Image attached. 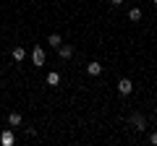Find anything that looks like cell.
Here are the masks:
<instances>
[{"label":"cell","instance_id":"6","mask_svg":"<svg viewBox=\"0 0 157 146\" xmlns=\"http://www.w3.org/2000/svg\"><path fill=\"white\" fill-rule=\"evenodd\" d=\"M21 123H24L21 112H11V115H8V125H11V128H18Z\"/></svg>","mask_w":157,"mask_h":146},{"label":"cell","instance_id":"11","mask_svg":"<svg viewBox=\"0 0 157 146\" xmlns=\"http://www.w3.org/2000/svg\"><path fill=\"white\" fill-rule=\"evenodd\" d=\"M128 21H141V8H131V11H128Z\"/></svg>","mask_w":157,"mask_h":146},{"label":"cell","instance_id":"14","mask_svg":"<svg viewBox=\"0 0 157 146\" xmlns=\"http://www.w3.org/2000/svg\"><path fill=\"white\" fill-rule=\"evenodd\" d=\"M152 5H155V8H157V0H152Z\"/></svg>","mask_w":157,"mask_h":146},{"label":"cell","instance_id":"8","mask_svg":"<svg viewBox=\"0 0 157 146\" xmlns=\"http://www.w3.org/2000/svg\"><path fill=\"white\" fill-rule=\"evenodd\" d=\"M86 73H89V76H100V73H102V65H100L97 60H92L89 65H86Z\"/></svg>","mask_w":157,"mask_h":146},{"label":"cell","instance_id":"5","mask_svg":"<svg viewBox=\"0 0 157 146\" xmlns=\"http://www.w3.org/2000/svg\"><path fill=\"white\" fill-rule=\"evenodd\" d=\"M11 57H13L16 63H24V60H26V50H24V47H13Z\"/></svg>","mask_w":157,"mask_h":146},{"label":"cell","instance_id":"2","mask_svg":"<svg viewBox=\"0 0 157 146\" xmlns=\"http://www.w3.org/2000/svg\"><path fill=\"white\" fill-rule=\"evenodd\" d=\"M32 63H34V65H45V47H42V45H37V47H34V50H32Z\"/></svg>","mask_w":157,"mask_h":146},{"label":"cell","instance_id":"12","mask_svg":"<svg viewBox=\"0 0 157 146\" xmlns=\"http://www.w3.org/2000/svg\"><path fill=\"white\" fill-rule=\"evenodd\" d=\"M149 144H155V146H157V130H155V133H149Z\"/></svg>","mask_w":157,"mask_h":146},{"label":"cell","instance_id":"10","mask_svg":"<svg viewBox=\"0 0 157 146\" xmlns=\"http://www.w3.org/2000/svg\"><path fill=\"white\" fill-rule=\"evenodd\" d=\"M58 84H60V73L50 71V73H47V86H58Z\"/></svg>","mask_w":157,"mask_h":146},{"label":"cell","instance_id":"1","mask_svg":"<svg viewBox=\"0 0 157 146\" xmlns=\"http://www.w3.org/2000/svg\"><path fill=\"white\" fill-rule=\"evenodd\" d=\"M128 125H134V130L144 133V130H147V118H144L141 112H134V115L128 118Z\"/></svg>","mask_w":157,"mask_h":146},{"label":"cell","instance_id":"9","mask_svg":"<svg viewBox=\"0 0 157 146\" xmlns=\"http://www.w3.org/2000/svg\"><path fill=\"white\" fill-rule=\"evenodd\" d=\"M47 45H50V47H55V50H58V47L63 45V37H60V34H50V37H47Z\"/></svg>","mask_w":157,"mask_h":146},{"label":"cell","instance_id":"3","mask_svg":"<svg viewBox=\"0 0 157 146\" xmlns=\"http://www.w3.org/2000/svg\"><path fill=\"white\" fill-rule=\"evenodd\" d=\"M115 89H118V94H121V97H128L131 91H134V84H131V78H121Z\"/></svg>","mask_w":157,"mask_h":146},{"label":"cell","instance_id":"13","mask_svg":"<svg viewBox=\"0 0 157 146\" xmlns=\"http://www.w3.org/2000/svg\"><path fill=\"white\" fill-rule=\"evenodd\" d=\"M123 3H126V0H110V5H115V8H118V5H123Z\"/></svg>","mask_w":157,"mask_h":146},{"label":"cell","instance_id":"4","mask_svg":"<svg viewBox=\"0 0 157 146\" xmlns=\"http://www.w3.org/2000/svg\"><path fill=\"white\" fill-rule=\"evenodd\" d=\"M0 144H3V146H13V144H16V136H13L11 128H6L3 133H0Z\"/></svg>","mask_w":157,"mask_h":146},{"label":"cell","instance_id":"7","mask_svg":"<svg viewBox=\"0 0 157 146\" xmlns=\"http://www.w3.org/2000/svg\"><path fill=\"white\" fill-rule=\"evenodd\" d=\"M58 55H60L63 60H68V57L73 55V47L71 45H60V47H58Z\"/></svg>","mask_w":157,"mask_h":146}]
</instances>
